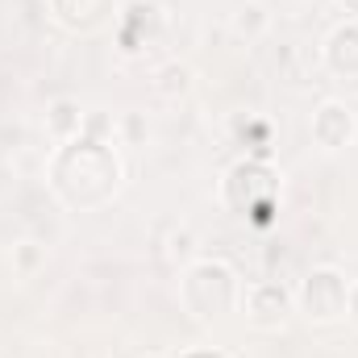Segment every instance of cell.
Masks as SVG:
<instances>
[{
	"label": "cell",
	"instance_id": "8992f818",
	"mask_svg": "<svg viewBox=\"0 0 358 358\" xmlns=\"http://www.w3.org/2000/svg\"><path fill=\"white\" fill-rule=\"evenodd\" d=\"M308 134H313V142L321 146V150H346L350 142L358 138V117L355 108L346 104V100H321L317 108H313V121H308Z\"/></svg>",
	"mask_w": 358,
	"mask_h": 358
},
{
	"label": "cell",
	"instance_id": "9a60e30c",
	"mask_svg": "<svg viewBox=\"0 0 358 358\" xmlns=\"http://www.w3.org/2000/svg\"><path fill=\"white\" fill-rule=\"evenodd\" d=\"M167 259L179 263V267H187L192 259H200V255H196V234H192V229H176V234L167 238Z\"/></svg>",
	"mask_w": 358,
	"mask_h": 358
},
{
	"label": "cell",
	"instance_id": "52a82bcc",
	"mask_svg": "<svg viewBox=\"0 0 358 358\" xmlns=\"http://www.w3.org/2000/svg\"><path fill=\"white\" fill-rule=\"evenodd\" d=\"M321 63L334 80H358V21H342L325 34Z\"/></svg>",
	"mask_w": 358,
	"mask_h": 358
},
{
	"label": "cell",
	"instance_id": "277c9868",
	"mask_svg": "<svg viewBox=\"0 0 358 358\" xmlns=\"http://www.w3.org/2000/svg\"><path fill=\"white\" fill-rule=\"evenodd\" d=\"M275 196H279V171L271 167L267 159H259V155L238 159L225 171V179H221V200L234 213H246V208H259V204H275Z\"/></svg>",
	"mask_w": 358,
	"mask_h": 358
},
{
	"label": "cell",
	"instance_id": "e0dca14e",
	"mask_svg": "<svg viewBox=\"0 0 358 358\" xmlns=\"http://www.w3.org/2000/svg\"><path fill=\"white\" fill-rule=\"evenodd\" d=\"M176 358H229L221 346H192V350H183V355H176Z\"/></svg>",
	"mask_w": 358,
	"mask_h": 358
},
{
	"label": "cell",
	"instance_id": "d6986e66",
	"mask_svg": "<svg viewBox=\"0 0 358 358\" xmlns=\"http://www.w3.org/2000/svg\"><path fill=\"white\" fill-rule=\"evenodd\" d=\"M338 8L346 13V21H358V0H338Z\"/></svg>",
	"mask_w": 358,
	"mask_h": 358
},
{
	"label": "cell",
	"instance_id": "9c48e42d",
	"mask_svg": "<svg viewBox=\"0 0 358 358\" xmlns=\"http://www.w3.org/2000/svg\"><path fill=\"white\" fill-rule=\"evenodd\" d=\"M159 25H163V8H159L155 0H129L125 13H121V25H117L121 50H125V55L142 50V46H146V34L159 29Z\"/></svg>",
	"mask_w": 358,
	"mask_h": 358
},
{
	"label": "cell",
	"instance_id": "30bf717a",
	"mask_svg": "<svg viewBox=\"0 0 358 358\" xmlns=\"http://www.w3.org/2000/svg\"><path fill=\"white\" fill-rule=\"evenodd\" d=\"M84 104L80 100H71V96H55L50 104H46V134L55 138V142H71V138H80L84 134Z\"/></svg>",
	"mask_w": 358,
	"mask_h": 358
},
{
	"label": "cell",
	"instance_id": "2e32d148",
	"mask_svg": "<svg viewBox=\"0 0 358 358\" xmlns=\"http://www.w3.org/2000/svg\"><path fill=\"white\" fill-rule=\"evenodd\" d=\"M117 134H121V138H125L129 146H138V142L146 138V121H142L138 113H125V117L117 121Z\"/></svg>",
	"mask_w": 358,
	"mask_h": 358
},
{
	"label": "cell",
	"instance_id": "3957f363",
	"mask_svg": "<svg viewBox=\"0 0 358 358\" xmlns=\"http://www.w3.org/2000/svg\"><path fill=\"white\" fill-rule=\"evenodd\" d=\"M346 292L350 279L338 267H313L296 287V313L308 325H334L346 317Z\"/></svg>",
	"mask_w": 358,
	"mask_h": 358
},
{
	"label": "cell",
	"instance_id": "4fadbf2b",
	"mask_svg": "<svg viewBox=\"0 0 358 358\" xmlns=\"http://www.w3.org/2000/svg\"><path fill=\"white\" fill-rule=\"evenodd\" d=\"M8 263H13V275H17V279H34L38 271L46 267V246L25 238V242H17V246H13Z\"/></svg>",
	"mask_w": 358,
	"mask_h": 358
},
{
	"label": "cell",
	"instance_id": "ac0fdd59",
	"mask_svg": "<svg viewBox=\"0 0 358 358\" xmlns=\"http://www.w3.org/2000/svg\"><path fill=\"white\" fill-rule=\"evenodd\" d=\"M346 317L358 325V279H350V292H346Z\"/></svg>",
	"mask_w": 358,
	"mask_h": 358
},
{
	"label": "cell",
	"instance_id": "5b68a950",
	"mask_svg": "<svg viewBox=\"0 0 358 358\" xmlns=\"http://www.w3.org/2000/svg\"><path fill=\"white\" fill-rule=\"evenodd\" d=\"M242 317L255 325V329H263V334H275V329H283L287 321H292V313H296V292L287 287V283H279V279H255L246 292H242Z\"/></svg>",
	"mask_w": 358,
	"mask_h": 358
},
{
	"label": "cell",
	"instance_id": "5bb4252c",
	"mask_svg": "<svg viewBox=\"0 0 358 358\" xmlns=\"http://www.w3.org/2000/svg\"><path fill=\"white\" fill-rule=\"evenodd\" d=\"M84 138L113 142V138H117V117H108L104 108H88V113H84Z\"/></svg>",
	"mask_w": 358,
	"mask_h": 358
},
{
	"label": "cell",
	"instance_id": "6da1fadb",
	"mask_svg": "<svg viewBox=\"0 0 358 358\" xmlns=\"http://www.w3.org/2000/svg\"><path fill=\"white\" fill-rule=\"evenodd\" d=\"M46 183L50 192L76 208V213H92V208H104L117 187H121V159L108 142H96V138H71V142H59L50 150V163H46Z\"/></svg>",
	"mask_w": 358,
	"mask_h": 358
},
{
	"label": "cell",
	"instance_id": "7a4b0ae2",
	"mask_svg": "<svg viewBox=\"0 0 358 358\" xmlns=\"http://www.w3.org/2000/svg\"><path fill=\"white\" fill-rule=\"evenodd\" d=\"M179 304L200 325L221 321L242 304V279L225 259H204L200 255L179 271Z\"/></svg>",
	"mask_w": 358,
	"mask_h": 358
},
{
	"label": "cell",
	"instance_id": "7c38bea8",
	"mask_svg": "<svg viewBox=\"0 0 358 358\" xmlns=\"http://www.w3.org/2000/svg\"><path fill=\"white\" fill-rule=\"evenodd\" d=\"M192 84H196V76H192V67L179 63V59L155 67V92H159L163 100H183V96L192 92Z\"/></svg>",
	"mask_w": 358,
	"mask_h": 358
},
{
	"label": "cell",
	"instance_id": "ffe728a7",
	"mask_svg": "<svg viewBox=\"0 0 358 358\" xmlns=\"http://www.w3.org/2000/svg\"><path fill=\"white\" fill-rule=\"evenodd\" d=\"M146 358H171V355H146Z\"/></svg>",
	"mask_w": 358,
	"mask_h": 358
},
{
	"label": "cell",
	"instance_id": "ba28073f",
	"mask_svg": "<svg viewBox=\"0 0 358 358\" xmlns=\"http://www.w3.org/2000/svg\"><path fill=\"white\" fill-rule=\"evenodd\" d=\"M50 13L59 25H67L76 34H92L117 13V0H50Z\"/></svg>",
	"mask_w": 358,
	"mask_h": 358
},
{
	"label": "cell",
	"instance_id": "8fae6325",
	"mask_svg": "<svg viewBox=\"0 0 358 358\" xmlns=\"http://www.w3.org/2000/svg\"><path fill=\"white\" fill-rule=\"evenodd\" d=\"M229 29H234V38H242V42H259L271 29L267 4H263V0H242V4L229 13Z\"/></svg>",
	"mask_w": 358,
	"mask_h": 358
}]
</instances>
